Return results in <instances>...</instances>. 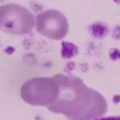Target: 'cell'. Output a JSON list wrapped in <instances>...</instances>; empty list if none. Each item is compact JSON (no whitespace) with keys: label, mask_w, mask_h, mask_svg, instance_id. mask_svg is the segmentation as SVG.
Listing matches in <instances>:
<instances>
[{"label":"cell","mask_w":120,"mask_h":120,"mask_svg":"<svg viewBox=\"0 0 120 120\" xmlns=\"http://www.w3.org/2000/svg\"><path fill=\"white\" fill-rule=\"evenodd\" d=\"M56 93V79L37 77L24 82L20 86L21 98L31 105H45Z\"/></svg>","instance_id":"cell-2"},{"label":"cell","mask_w":120,"mask_h":120,"mask_svg":"<svg viewBox=\"0 0 120 120\" xmlns=\"http://www.w3.org/2000/svg\"><path fill=\"white\" fill-rule=\"evenodd\" d=\"M96 120H120V116H111V117H103Z\"/></svg>","instance_id":"cell-4"},{"label":"cell","mask_w":120,"mask_h":120,"mask_svg":"<svg viewBox=\"0 0 120 120\" xmlns=\"http://www.w3.org/2000/svg\"><path fill=\"white\" fill-rule=\"evenodd\" d=\"M35 27L41 34L52 39H60L68 31L66 18L58 11L48 9L35 16Z\"/></svg>","instance_id":"cell-3"},{"label":"cell","mask_w":120,"mask_h":120,"mask_svg":"<svg viewBox=\"0 0 120 120\" xmlns=\"http://www.w3.org/2000/svg\"><path fill=\"white\" fill-rule=\"evenodd\" d=\"M35 16L26 7L16 3L0 5V30L13 35H22L32 31Z\"/></svg>","instance_id":"cell-1"}]
</instances>
